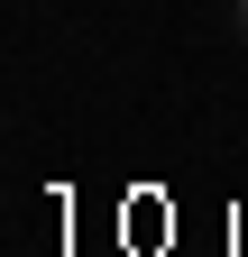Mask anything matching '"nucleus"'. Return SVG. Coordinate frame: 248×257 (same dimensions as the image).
Masks as SVG:
<instances>
[{
	"instance_id": "obj_1",
	"label": "nucleus",
	"mask_w": 248,
	"mask_h": 257,
	"mask_svg": "<svg viewBox=\"0 0 248 257\" xmlns=\"http://www.w3.org/2000/svg\"><path fill=\"white\" fill-rule=\"evenodd\" d=\"M239 37H248V0H239Z\"/></svg>"
}]
</instances>
